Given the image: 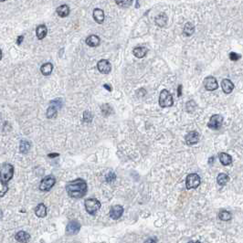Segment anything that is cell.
<instances>
[{"label": "cell", "mask_w": 243, "mask_h": 243, "mask_svg": "<svg viewBox=\"0 0 243 243\" xmlns=\"http://www.w3.org/2000/svg\"><path fill=\"white\" fill-rule=\"evenodd\" d=\"M66 191L72 199H81L88 191L87 183L81 178H76L66 185Z\"/></svg>", "instance_id": "cell-1"}, {"label": "cell", "mask_w": 243, "mask_h": 243, "mask_svg": "<svg viewBox=\"0 0 243 243\" xmlns=\"http://www.w3.org/2000/svg\"><path fill=\"white\" fill-rule=\"evenodd\" d=\"M84 207L88 214L95 216L102 207L101 202L96 199H88L84 201Z\"/></svg>", "instance_id": "cell-2"}, {"label": "cell", "mask_w": 243, "mask_h": 243, "mask_svg": "<svg viewBox=\"0 0 243 243\" xmlns=\"http://www.w3.org/2000/svg\"><path fill=\"white\" fill-rule=\"evenodd\" d=\"M14 166L8 163H3L0 166V179L5 182H8L13 178Z\"/></svg>", "instance_id": "cell-3"}, {"label": "cell", "mask_w": 243, "mask_h": 243, "mask_svg": "<svg viewBox=\"0 0 243 243\" xmlns=\"http://www.w3.org/2000/svg\"><path fill=\"white\" fill-rule=\"evenodd\" d=\"M173 104H174V100L172 94L166 89L161 90L159 95V105L162 108H166V107H170Z\"/></svg>", "instance_id": "cell-4"}, {"label": "cell", "mask_w": 243, "mask_h": 243, "mask_svg": "<svg viewBox=\"0 0 243 243\" xmlns=\"http://www.w3.org/2000/svg\"><path fill=\"white\" fill-rule=\"evenodd\" d=\"M201 183L200 176L196 174V173H192L187 175L186 178V189H192V188H198L199 186Z\"/></svg>", "instance_id": "cell-5"}, {"label": "cell", "mask_w": 243, "mask_h": 243, "mask_svg": "<svg viewBox=\"0 0 243 243\" xmlns=\"http://www.w3.org/2000/svg\"><path fill=\"white\" fill-rule=\"evenodd\" d=\"M56 178L53 176H45L40 184H39V189L41 191H50L55 185Z\"/></svg>", "instance_id": "cell-6"}, {"label": "cell", "mask_w": 243, "mask_h": 243, "mask_svg": "<svg viewBox=\"0 0 243 243\" xmlns=\"http://www.w3.org/2000/svg\"><path fill=\"white\" fill-rule=\"evenodd\" d=\"M223 124V117L220 114H214L210 117L208 127L214 130H218Z\"/></svg>", "instance_id": "cell-7"}, {"label": "cell", "mask_w": 243, "mask_h": 243, "mask_svg": "<svg viewBox=\"0 0 243 243\" xmlns=\"http://www.w3.org/2000/svg\"><path fill=\"white\" fill-rule=\"evenodd\" d=\"M204 87L207 90L209 91H212V90H216L218 88V80L215 77L213 76H209L207 78L204 79Z\"/></svg>", "instance_id": "cell-8"}, {"label": "cell", "mask_w": 243, "mask_h": 243, "mask_svg": "<svg viewBox=\"0 0 243 243\" xmlns=\"http://www.w3.org/2000/svg\"><path fill=\"white\" fill-rule=\"evenodd\" d=\"M199 138H200V135L197 131H192V132H189L186 135L185 141H186V143L187 145H193V144H196L199 143Z\"/></svg>", "instance_id": "cell-9"}, {"label": "cell", "mask_w": 243, "mask_h": 243, "mask_svg": "<svg viewBox=\"0 0 243 243\" xmlns=\"http://www.w3.org/2000/svg\"><path fill=\"white\" fill-rule=\"evenodd\" d=\"M80 224L76 220L69 222V224L66 227V233L69 235H76L80 232Z\"/></svg>", "instance_id": "cell-10"}, {"label": "cell", "mask_w": 243, "mask_h": 243, "mask_svg": "<svg viewBox=\"0 0 243 243\" xmlns=\"http://www.w3.org/2000/svg\"><path fill=\"white\" fill-rule=\"evenodd\" d=\"M97 69L103 74H108L112 71V65L107 60H101L97 64Z\"/></svg>", "instance_id": "cell-11"}, {"label": "cell", "mask_w": 243, "mask_h": 243, "mask_svg": "<svg viewBox=\"0 0 243 243\" xmlns=\"http://www.w3.org/2000/svg\"><path fill=\"white\" fill-rule=\"evenodd\" d=\"M123 208L120 205H115V206L112 207L110 209V212H109L110 218L114 219V220L119 219L123 216Z\"/></svg>", "instance_id": "cell-12"}, {"label": "cell", "mask_w": 243, "mask_h": 243, "mask_svg": "<svg viewBox=\"0 0 243 243\" xmlns=\"http://www.w3.org/2000/svg\"><path fill=\"white\" fill-rule=\"evenodd\" d=\"M221 88H222V90L226 94H229L233 90V89H234V84H233V82L230 80L224 79L221 81Z\"/></svg>", "instance_id": "cell-13"}, {"label": "cell", "mask_w": 243, "mask_h": 243, "mask_svg": "<svg viewBox=\"0 0 243 243\" xmlns=\"http://www.w3.org/2000/svg\"><path fill=\"white\" fill-rule=\"evenodd\" d=\"M93 18L94 20L99 23V24H102L103 21H104V18H105V16H104V12L103 9L101 8H95L93 10Z\"/></svg>", "instance_id": "cell-14"}, {"label": "cell", "mask_w": 243, "mask_h": 243, "mask_svg": "<svg viewBox=\"0 0 243 243\" xmlns=\"http://www.w3.org/2000/svg\"><path fill=\"white\" fill-rule=\"evenodd\" d=\"M147 52H148V50H147V48H145V47H137L133 48V55L138 59L144 58L146 56Z\"/></svg>", "instance_id": "cell-15"}, {"label": "cell", "mask_w": 243, "mask_h": 243, "mask_svg": "<svg viewBox=\"0 0 243 243\" xmlns=\"http://www.w3.org/2000/svg\"><path fill=\"white\" fill-rule=\"evenodd\" d=\"M218 159L220 161V163L223 166H229L232 164V157L230 155L227 154V153H219L218 154Z\"/></svg>", "instance_id": "cell-16"}, {"label": "cell", "mask_w": 243, "mask_h": 243, "mask_svg": "<svg viewBox=\"0 0 243 243\" xmlns=\"http://www.w3.org/2000/svg\"><path fill=\"white\" fill-rule=\"evenodd\" d=\"M35 214L38 218H45L47 216V207L43 203L38 204L35 209Z\"/></svg>", "instance_id": "cell-17"}, {"label": "cell", "mask_w": 243, "mask_h": 243, "mask_svg": "<svg viewBox=\"0 0 243 243\" xmlns=\"http://www.w3.org/2000/svg\"><path fill=\"white\" fill-rule=\"evenodd\" d=\"M86 44L90 47H97L100 44V38L96 35H90L86 38Z\"/></svg>", "instance_id": "cell-18"}, {"label": "cell", "mask_w": 243, "mask_h": 243, "mask_svg": "<svg viewBox=\"0 0 243 243\" xmlns=\"http://www.w3.org/2000/svg\"><path fill=\"white\" fill-rule=\"evenodd\" d=\"M167 20H168V18H167V16H166V14H164V13L159 14V15L156 18V19H155L156 24L158 27H160V28L165 27V26L167 24Z\"/></svg>", "instance_id": "cell-19"}, {"label": "cell", "mask_w": 243, "mask_h": 243, "mask_svg": "<svg viewBox=\"0 0 243 243\" xmlns=\"http://www.w3.org/2000/svg\"><path fill=\"white\" fill-rule=\"evenodd\" d=\"M48 34V28L45 25H39L37 27L36 29V35L38 39H43Z\"/></svg>", "instance_id": "cell-20"}, {"label": "cell", "mask_w": 243, "mask_h": 243, "mask_svg": "<svg viewBox=\"0 0 243 243\" xmlns=\"http://www.w3.org/2000/svg\"><path fill=\"white\" fill-rule=\"evenodd\" d=\"M53 71V65L51 62H47L44 63L41 67H40V71L44 76H48L51 75V72Z\"/></svg>", "instance_id": "cell-21"}, {"label": "cell", "mask_w": 243, "mask_h": 243, "mask_svg": "<svg viewBox=\"0 0 243 243\" xmlns=\"http://www.w3.org/2000/svg\"><path fill=\"white\" fill-rule=\"evenodd\" d=\"M15 238L18 241V242H27L29 240L30 238V235L28 233H27L26 231L24 230H20L18 231L16 236H15Z\"/></svg>", "instance_id": "cell-22"}, {"label": "cell", "mask_w": 243, "mask_h": 243, "mask_svg": "<svg viewBox=\"0 0 243 243\" xmlns=\"http://www.w3.org/2000/svg\"><path fill=\"white\" fill-rule=\"evenodd\" d=\"M31 147V143L28 140H21L19 143V151L22 154H27L28 153L29 149Z\"/></svg>", "instance_id": "cell-23"}, {"label": "cell", "mask_w": 243, "mask_h": 243, "mask_svg": "<svg viewBox=\"0 0 243 243\" xmlns=\"http://www.w3.org/2000/svg\"><path fill=\"white\" fill-rule=\"evenodd\" d=\"M57 14L61 18H66L70 14V8L67 5H61L57 8Z\"/></svg>", "instance_id": "cell-24"}, {"label": "cell", "mask_w": 243, "mask_h": 243, "mask_svg": "<svg viewBox=\"0 0 243 243\" xmlns=\"http://www.w3.org/2000/svg\"><path fill=\"white\" fill-rule=\"evenodd\" d=\"M228 181H229V176L227 174H225V173H220L217 176V182L221 186L227 185Z\"/></svg>", "instance_id": "cell-25"}, {"label": "cell", "mask_w": 243, "mask_h": 243, "mask_svg": "<svg viewBox=\"0 0 243 243\" xmlns=\"http://www.w3.org/2000/svg\"><path fill=\"white\" fill-rule=\"evenodd\" d=\"M184 35H186V37H190L191 35H193V33L195 32V27L191 22H187L186 23V25L184 26Z\"/></svg>", "instance_id": "cell-26"}, {"label": "cell", "mask_w": 243, "mask_h": 243, "mask_svg": "<svg viewBox=\"0 0 243 243\" xmlns=\"http://www.w3.org/2000/svg\"><path fill=\"white\" fill-rule=\"evenodd\" d=\"M57 111H58V108H57L56 106H54V105L51 104L50 107L48 108V110H47V113H46L47 118H48V119H52V118L56 117V115H57Z\"/></svg>", "instance_id": "cell-27"}, {"label": "cell", "mask_w": 243, "mask_h": 243, "mask_svg": "<svg viewBox=\"0 0 243 243\" xmlns=\"http://www.w3.org/2000/svg\"><path fill=\"white\" fill-rule=\"evenodd\" d=\"M231 213L228 210H221L219 213H218V218L222 221H229L231 219Z\"/></svg>", "instance_id": "cell-28"}, {"label": "cell", "mask_w": 243, "mask_h": 243, "mask_svg": "<svg viewBox=\"0 0 243 243\" xmlns=\"http://www.w3.org/2000/svg\"><path fill=\"white\" fill-rule=\"evenodd\" d=\"M8 191V184L3 181L2 179H0V198L4 197Z\"/></svg>", "instance_id": "cell-29"}, {"label": "cell", "mask_w": 243, "mask_h": 243, "mask_svg": "<svg viewBox=\"0 0 243 243\" xmlns=\"http://www.w3.org/2000/svg\"><path fill=\"white\" fill-rule=\"evenodd\" d=\"M197 108V103L194 102V101H189V102H187L186 103V112L187 113H193L194 111H195V109Z\"/></svg>", "instance_id": "cell-30"}, {"label": "cell", "mask_w": 243, "mask_h": 243, "mask_svg": "<svg viewBox=\"0 0 243 243\" xmlns=\"http://www.w3.org/2000/svg\"><path fill=\"white\" fill-rule=\"evenodd\" d=\"M115 2L121 8H129L133 3V0H115Z\"/></svg>", "instance_id": "cell-31"}, {"label": "cell", "mask_w": 243, "mask_h": 243, "mask_svg": "<svg viewBox=\"0 0 243 243\" xmlns=\"http://www.w3.org/2000/svg\"><path fill=\"white\" fill-rule=\"evenodd\" d=\"M101 110H102V113H103V116H108V115H110L113 113L112 107L109 104H107V103L106 104H103L101 107Z\"/></svg>", "instance_id": "cell-32"}, {"label": "cell", "mask_w": 243, "mask_h": 243, "mask_svg": "<svg viewBox=\"0 0 243 243\" xmlns=\"http://www.w3.org/2000/svg\"><path fill=\"white\" fill-rule=\"evenodd\" d=\"M92 118H93V116H92V113L90 112L85 111L83 113V121L85 123H90L92 121Z\"/></svg>", "instance_id": "cell-33"}, {"label": "cell", "mask_w": 243, "mask_h": 243, "mask_svg": "<svg viewBox=\"0 0 243 243\" xmlns=\"http://www.w3.org/2000/svg\"><path fill=\"white\" fill-rule=\"evenodd\" d=\"M115 178H116V176H115V174L114 173H113V172H110L107 176H106V181L107 182H109V183H111V182H113V181H114L115 180Z\"/></svg>", "instance_id": "cell-34"}, {"label": "cell", "mask_w": 243, "mask_h": 243, "mask_svg": "<svg viewBox=\"0 0 243 243\" xmlns=\"http://www.w3.org/2000/svg\"><path fill=\"white\" fill-rule=\"evenodd\" d=\"M239 58H240V55H238V54H237L235 52H230L229 53V59L232 61H237Z\"/></svg>", "instance_id": "cell-35"}, {"label": "cell", "mask_w": 243, "mask_h": 243, "mask_svg": "<svg viewBox=\"0 0 243 243\" xmlns=\"http://www.w3.org/2000/svg\"><path fill=\"white\" fill-rule=\"evenodd\" d=\"M137 96L139 97V98H141V97H143L145 94H146V90H145L144 89H139L137 90Z\"/></svg>", "instance_id": "cell-36"}, {"label": "cell", "mask_w": 243, "mask_h": 243, "mask_svg": "<svg viewBox=\"0 0 243 243\" xmlns=\"http://www.w3.org/2000/svg\"><path fill=\"white\" fill-rule=\"evenodd\" d=\"M23 39H24V37H23V36H18V40H17L18 45H20L21 42L23 41Z\"/></svg>", "instance_id": "cell-37"}, {"label": "cell", "mask_w": 243, "mask_h": 243, "mask_svg": "<svg viewBox=\"0 0 243 243\" xmlns=\"http://www.w3.org/2000/svg\"><path fill=\"white\" fill-rule=\"evenodd\" d=\"M182 95V85H179L177 88V96L180 97Z\"/></svg>", "instance_id": "cell-38"}, {"label": "cell", "mask_w": 243, "mask_h": 243, "mask_svg": "<svg viewBox=\"0 0 243 243\" xmlns=\"http://www.w3.org/2000/svg\"><path fill=\"white\" fill-rule=\"evenodd\" d=\"M103 88H105V89H107V90L108 91H112V90H113V88H112V86L111 85H109V84H103Z\"/></svg>", "instance_id": "cell-39"}, {"label": "cell", "mask_w": 243, "mask_h": 243, "mask_svg": "<svg viewBox=\"0 0 243 243\" xmlns=\"http://www.w3.org/2000/svg\"><path fill=\"white\" fill-rule=\"evenodd\" d=\"M60 156L59 154H50L48 156V157H51V158H54V157H57V156Z\"/></svg>", "instance_id": "cell-40"}, {"label": "cell", "mask_w": 243, "mask_h": 243, "mask_svg": "<svg viewBox=\"0 0 243 243\" xmlns=\"http://www.w3.org/2000/svg\"><path fill=\"white\" fill-rule=\"evenodd\" d=\"M157 238H148L147 240H145V242H156Z\"/></svg>", "instance_id": "cell-41"}, {"label": "cell", "mask_w": 243, "mask_h": 243, "mask_svg": "<svg viewBox=\"0 0 243 243\" xmlns=\"http://www.w3.org/2000/svg\"><path fill=\"white\" fill-rule=\"evenodd\" d=\"M213 160H215V156H212L211 158H209V164H210V165H212V162H213Z\"/></svg>", "instance_id": "cell-42"}, {"label": "cell", "mask_w": 243, "mask_h": 243, "mask_svg": "<svg viewBox=\"0 0 243 243\" xmlns=\"http://www.w3.org/2000/svg\"><path fill=\"white\" fill-rule=\"evenodd\" d=\"M2 218H3V212H2L1 209H0V220L2 219Z\"/></svg>", "instance_id": "cell-43"}, {"label": "cell", "mask_w": 243, "mask_h": 243, "mask_svg": "<svg viewBox=\"0 0 243 243\" xmlns=\"http://www.w3.org/2000/svg\"><path fill=\"white\" fill-rule=\"evenodd\" d=\"M1 59H2V51L0 50V61H1Z\"/></svg>", "instance_id": "cell-44"}, {"label": "cell", "mask_w": 243, "mask_h": 243, "mask_svg": "<svg viewBox=\"0 0 243 243\" xmlns=\"http://www.w3.org/2000/svg\"><path fill=\"white\" fill-rule=\"evenodd\" d=\"M0 1H1V2H4V1H6V0H0Z\"/></svg>", "instance_id": "cell-45"}]
</instances>
